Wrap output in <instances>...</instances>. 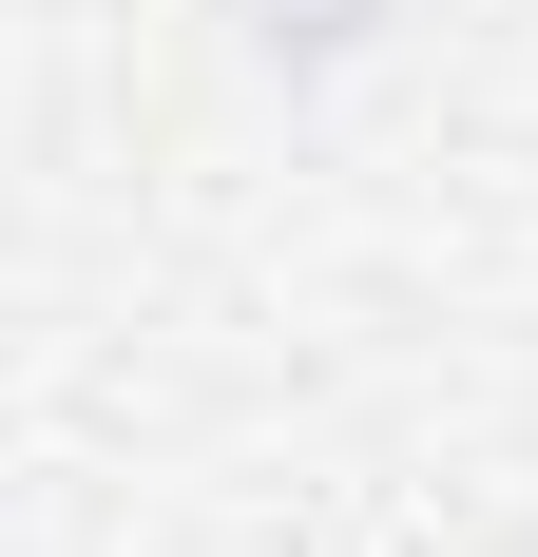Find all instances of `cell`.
Instances as JSON below:
<instances>
[{"mask_svg": "<svg viewBox=\"0 0 538 557\" xmlns=\"http://www.w3.org/2000/svg\"><path fill=\"white\" fill-rule=\"evenodd\" d=\"M384 20H404V0H250V39L289 58V77H327V58H366Z\"/></svg>", "mask_w": 538, "mask_h": 557, "instance_id": "cell-1", "label": "cell"}]
</instances>
